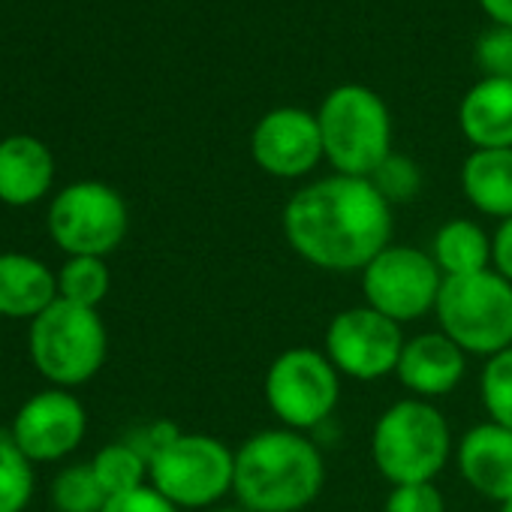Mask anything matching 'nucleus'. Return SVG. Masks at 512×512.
<instances>
[{
	"label": "nucleus",
	"instance_id": "1",
	"mask_svg": "<svg viewBox=\"0 0 512 512\" xmlns=\"http://www.w3.org/2000/svg\"><path fill=\"white\" fill-rule=\"evenodd\" d=\"M281 229L299 260L323 272H362L392 244V205L371 178L329 175L296 190Z\"/></svg>",
	"mask_w": 512,
	"mask_h": 512
},
{
	"label": "nucleus",
	"instance_id": "2",
	"mask_svg": "<svg viewBox=\"0 0 512 512\" xmlns=\"http://www.w3.org/2000/svg\"><path fill=\"white\" fill-rule=\"evenodd\" d=\"M326 482L320 446L293 428H266L235 449L232 494L247 512H302Z\"/></svg>",
	"mask_w": 512,
	"mask_h": 512
},
{
	"label": "nucleus",
	"instance_id": "3",
	"mask_svg": "<svg viewBox=\"0 0 512 512\" xmlns=\"http://www.w3.org/2000/svg\"><path fill=\"white\" fill-rule=\"evenodd\" d=\"M371 458L392 485L434 482L452 458V428L431 401L401 398L374 422Z\"/></svg>",
	"mask_w": 512,
	"mask_h": 512
},
{
	"label": "nucleus",
	"instance_id": "4",
	"mask_svg": "<svg viewBox=\"0 0 512 512\" xmlns=\"http://www.w3.org/2000/svg\"><path fill=\"white\" fill-rule=\"evenodd\" d=\"M28 356L55 389H76L94 380L109 356V332L100 311L58 299L31 320Z\"/></svg>",
	"mask_w": 512,
	"mask_h": 512
},
{
	"label": "nucleus",
	"instance_id": "5",
	"mask_svg": "<svg viewBox=\"0 0 512 512\" xmlns=\"http://www.w3.org/2000/svg\"><path fill=\"white\" fill-rule=\"evenodd\" d=\"M323 154L338 175L371 178L392 154V115L365 85H338L317 112Z\"/></svg>",
	"mask_w": 512,
	"mask_h": 512
},
{
	"label": "nucleus",
	"instance_id": "6",
	"mask_svg": "<svg viewBox=\"0 0 512 512\" xmlns=\"http://www.w3.org/2000/svg\"><path fill=\"white\" fill-rule=\"evenodd\" d=\"M437 326L467 356H497L512 347V284L494 269L443 278Z\"/></svg>",
	"mask_w": 512,
	"mask_h": 512
},
{
	"label": "nucleus",
	"instance_id": "7",
	"mask_svg": "<svg viewBox=\"0 0 512 512\" xmlns=\"http://www.w3.org/2000/svg\"><path fill=\"white\" fill-rule=\"evenodd\" d=\"M235 452L211 434H178L148 464V485L178 509H208L232 494Z\"/></svg>",
	"mask_w": 512,
	"mask_h": 512
},
{
	"label": "nucleus",
	"instance_id": "8",
	"mask_svg": "<svg viewBox=\"0 0 512 512\" xmlns=\"http://www.w3.org/2000/svg\"><path fill=\"white\" fill-rule=\"evenodd\" d=\"M49 238L67 256H106L121 247L130 229L124 196L103 181H73L55 193L46 211Z\"/></svg>",
	"mask_w": 512,
	"mask_h": 512
},
{
	"label": "nucleus",
	"instance_id": "9",
	"mask_svg": "<svg viewBox=\"0 0 512 512\" xmlns=\"http://www.w3.org/2000/svg\"><path fill=\"white\" fill-rule=\"evenodd\" d=\"M266 404L281 428L311 431L323 425L341 401V374L314 347L284 350L266 371Z\"/></svg>",
	"mask_w": 512,
	"mask_h": 512
},
{
	"label": "nucleus",
	"instance_id": "10",
	"mask_svg": "<svg viewBox=\"0 0 512 512\" xmlns=\"http://www.w3.org/2000/svg\"><path fill=\"white\" fill-rule=\"evenodd\" d=\"M440 287L443 275L431 253L413 244H389L362 269L365 305L398 326L434 314Z\"/></svg>",
	"mask_w": 512,
	"mask_h": 512
},
{
	"label": "nucleus",
	"instance_id": "11",
	"mask_svg": "<svg viewBox=\"0 0 512 512\" xmlns=\"http://www.w3.org/2000/svg\"><path fill=\"white\" fill-rule=\"evenodd\" d=\"M404 332L395 320L368 305L338 311L326 326V356L341 377L374 383L395 374Z\"/></svg>",
	"mask_w": 512,
	"mask_h": 512
},
{
	"label": "nucleus",
	"instance_id": "12",
	"mask_svg": "<svg viewBox=\"0 0 512 512\" xmlns=\"http://www.w3.org/2000/svg\"><path fill=\"white\" fill-rule=\"evenodd\" d=\"M88 434V410L70 389H43L31 395L10 428L13 443L31 464H52L73 455Z\"/></svg>",
	"mask_w": 512,
	"mask_h": 512
},
{
	"label": "nucleus",
	"instance_id": "13",
	"mask_svg": "<svg viewBox=\"0 0 512 512\" xmlns=\"http://www.w3.org/2000/svg\"><path fill=\"white\" fill-rule=\"evenodd\" d=\"M250 154L272 178L296 181L311 175L320 160H326L317 115L299 106L266 112L250 133Z\"/></svg>",
	"mask_w": 512,
	"mask_h": 512
},
{
	"label": "nucleus",
	"instance_id": "14",
	"mask_svg": "<svg viewBox=\"0 0 512 512\" xmlns=\"http://www.w3.org/2000/svg\"><path fill=\"white\" fill-rule=\"evenodd\" d=\"M467 374V353L449 341L440 329L422 332L404 341L395 377L410 392V398L434 401L458 389Z\"/></svg>",
	"mask_w": 512,
	"mask_h": 512
},
{
	"label": "nucleus",
	"instance_id": "15",
	"mask_svg": "<svg viewBox=\"0 0 512 512\" xmlns=\"http://www.w3.org/2000/svg\"><path fill=\"white\" fill-rule=\"evenodd\" d=\"M455 464L461 479L494 503L512 500V431L497 422H479L464 431Z\"/></svg>",
	"mask_w": 512,
	"mask_h": 512
},
{
	"label": "nucleus",
	"instance_id": "16",
	"mask_svg": "<svg viewBox=\"0 0 512 512\" xmlns=\"http://www.w3.org/2000/svg\"><path fill=\"white\" fill-rule=\"evenodd\" d=\"M55 181V157L34 136H7L0 142V202L31 208L49 196Z\"/></svg>",
	"mask_w": 512,
	"mask_h": 512
},
{
	"label": "nucleus",
	"instance_id": "17",
	"mask_svg": "<svg viewBox=\"0 0 512 512\" xmlns=\"http://www.w3.org/2000/svg\"><path fill=\"white\" fill-rule=\"evenodd\" d=\"M58 302V275L31 253H0V317L37 320Z\"/></svg>",
	"mask_w": 512,
	"mask_h": 512
},
{
	"label": "nucleus",
	"instance_id": "18",
	"mask_svg": "<svg viewBox=\"0 0 512 512\" xmlns=\"http://www.w3.org/2000/svg\"><path fill=\"white\" fill-rule=\"evenodd\" d=\"M458 127L473 148H512V79H479L458 106Z\"/></svg>",
	"mask_w": 512,
	"mask_h": 512
},
{
	"label": "nucleus",
	"instance_id": "19",
	"mask_svg": "<svg viewBox=\"0 0 512 512\" xmlns=\"http://www.w3.org/2000/svg\"><path fill=\"white\" fill-rule=\"evenodd\" d=\"M461 190L479 214L512 217V148H473L461 163Z\"/></svg>",
	"mask_w": 512,
	"mask_h": 512
},
{
	"label": "nucleus",
	"instance_id": "20",
	"mask_svg": "<svg viewBox=\"0 0 512 512\" xmlns=\"http://www.w3.org/2000/svg\"><path fill=\"white\" fill-rule=\"evenodd\" d=\"M431 260L443 278H464L491 269V235L467 217L446 220L431 238Z\"/></svg>",
	"mask_w": 512,
	"mask_h": 512
},
{
	"label": "nucleus",
	"instance_id": "21",
	"mask_svg": "<svg viewBox=\"0 0 512 512\" xmlns=\"http://www.w3.org/2000/svg\"><path fill=\"white\" fill-rule=\"evenodd\" d=\"M88 464L106 497H121L148 485V458L136 452L124 437L97 449V455Z\"/></svg>",
	"mask_w": 512,
	"mask_h": 512
},
{
	"label": "nucleus",
	"instance_id": "22",
	"mask_svg": "<svg viewBox=\"0 0 512 512\" xmlns=\"http://www.w3.org/2000/svg\"><path fill=\"white\" fill-rule=\"evenodd\" d=\"M58 275V299L82 308H100L112 290V272L103 256H67Z\"/></svg>",
	"mask_w": 512,
	"mask_h": 512
},
{
	"label": "nucleus",
	"instance_id": "23",
	"mask_svg": "<svg viewBox=\"0 0 512 512\" xmlns=\"http://www.w3.org/2000/svg\"><path fill=\"white\" fill-rule=\"evenodd\" d=\"M10 434H0V512H25L34 500L37 476Z\"/></svg>",
	"mask_w": 512,
	"mask_h": 512
},
{
	"label": "nucleus",
	"instance_id": "24",
	"mask_svg": "<svg viewBox=\"0 0 512 512\" xmlns=\"http://www.w3.org/2000/svg\"><path fill=\"white\" fill-rule=\"evenodd\" d=\"M49 500L55 512H103L109 497L100 488L91 464H70L52 479Z\"/></svg>",
	"mask_w": 512,
	"mask_h": 512
},
{
	"label": "nucleus",
	"instance_id": "25",
	"mask_svg": "<svg viewBox=\"0 0 512 512\" xmlns=\"http://www.w3.org/2000/svg\"><path fill=\"white\" fill-rule=\"evenodd\" d=\"M479 395L488 419L512 431V347L485 359L479 377Z\"/></svg>",
	"mask_w": 512,
	"mask_h": 512
},
{
	"label": "nucleus",
	"instance_id": "26",
	"mask_svg": "<svg viewBox=\"0 0 512 512\" xmlns=\"http://www.w3.org/2000/svg\"><path fill=\"white\" fill-rule=\"evenodd\" d=\"M371 184L377 187V193L389 205H398V202H410V199L419 196V190H422V172H419V166L410 157L392 151L377 166V172L371 175Z\"/></svg>",
	"mask_w": 512,
	"mask_h": 512
},
{
	"label": "nucleus",
	"instance_id": "27",
	"mask_svg": "<svg viewBox=\"0 0 512 512\" xmlns=\"http://www.w3.org/2000/svg\"><path fill=\"white\" fill-rule=\"evenodd\" d=\"M476 64L485 79H512V28L485 31L476 40Z\"/></svg>",
	"mask_w": 512,
	"mask_h": 512
},
{
	"label": "nucleus",
	"instance_id": "28",
	"mask_svg": "<svg viewBox=\"0 0 512 512\" xmlns=\"http://www.w3.org/2000/svg\"><path fill=\"white\" fill-rule=\"evenodd\" d=\"M383 512H446V500L434 482L395 485L386 497Z\"/></svg>",
	"mask_w": 512,
	"mask_h": 512
},
{
	"label": "nucleus",
	"instance_id": "29",
	"mask_svg": "<svg viewBox=\"0 0 512 512\" xmlns=\"http://www.w3.org/2000/svg\"><path fill=\"white\" fill-rule=\"evenodd\" d=\"M181 431L172 425V422H166V419H154V422H145V425H136L124 440L136 449V452H142L145 458H148V464H151V458L154 455H160L175 437H178Z\"/></svg>",
	"mask_w": 512,
	"mask_h": 512
},
{
	"label": "nucleus",
	"instance_id": "30",
	"mask_svg": "<svg viewBox=\"0 0 512 512\" xmlns=\"http://www.w3.org/2000/svg\"><path fill=\"white\" fill-rule=\"evenodd\" d=\"M103 512H178V506H172L151 485H145V488H136L130 494H121V497H109Z\"/></svg>",
	"mask_w": 512,
	"mask_h": 512
},
{
	"label": "nucleus",
	"instance_id": "31",
	"mask_svg": "<svg viewBox=\"0 0 512 512\" xmlns=\"http://www.w3.org/2000/svg\"><path fill=\"white\" fill-rule=\"evenodd\" d=\"M491 269L512 284V217L500 220L497 232L491 235Z\"/></svg>",
	"mask_w": 512,
	"mask_h": 512
},
{
	"label": "nucleus",
	"instance_id": "32",
	"mask_svg": "<svg viewBox=\"0 0 512 512\" xmlns=\"http://www.w3.org/2000/svg\"><path fill=\"white\" fill-rule=\"evenodd\" d=\"M479 7L485 10V16L500 25V28H512V0H479Z\"/></svg>",
	"mask_w": 512,
	"mask_h": 512
},
{
	"label": "nucleus",
	"instance_id": "33",
	"mask_svg": "<svg viewBox=\"0 0 512 512\" xmlns=\"http://www.w3.org/2000/svg\"><path fill=\"white\" fill-rule=\"evenodd\" d=\"M211 512H247L244 506H214Z\"/></svg>",
	"mask_w": 512,
	"mask_h": 512
},
{
	"label": "nucleus",
	"instance_id": "34",
	"mask_svg": "<svg viewBox=\"0 0 512 512\" xmlns=\"http://www.w3.org/2000/svg\"><path fill=\"white\" fill-rule=\"evenodd\" d=\"M500 512H512V500H506V503H500Z\"/></svg>",
	"mask_w": 512,
	"mask_h": 512
}]
</instances>
